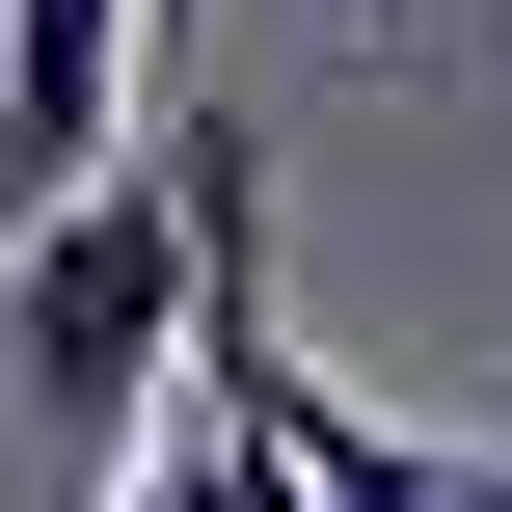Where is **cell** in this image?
<instances>
[{"label":"cell","instance_id":"3957f363","mask_svg":"<svg viewBox=\"0 0 512 512\" xmlns=\"http://www.w3.org/2000/svg\"><path fill=\"white\" fill-rule=\"evenodd\" d=\"M108 512H324V486H297L270 432H216V405H162V432H135V486H108Z\"/></svg>","mask_w":512,"mask_h":512},{"label":"cell","instance_id":"7a4b0ae2","mask_svg":"<svg viewBox=\"0 0 512 512\" xmlns=\"http://www.w3.org/2000/svg\"><path fill=\"white\" fill-rule=\"evenodd\" d=\"M135 162V0H0V189L81 216Z\"/></svg>","mask_w":512,"mask_h":512},{"label":"cell","instance_id":"6da1fadb","mask_svg":"<svg viewBox=\"0 0 512 512\" xmlns=\"http://www.w3.org/2000/svg\"><path fill=\"white\" fill-rule=\"evenodd\" d=\"M162 378H189V162L135 135L81 216H27V270H0V432H27V486L108 512L135 486V432H162Z\"/></svg>","mask_w":512,"mask_h":512}]
</instances>
